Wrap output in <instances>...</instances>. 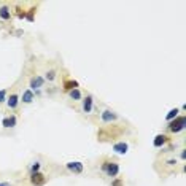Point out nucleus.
<instances>
[{"instance_id":"11","label":"nucleus","mask_w":186,"mask_h":186,"mask_svg":"<svg viewBox=\"0 0 186 186\" xmlns=\"http://www.w3.org/2000/svg\"><path fill=\"white\" fill-rule=\"evenodd\" d=\"M32 100H34V92H32L30 89L25 91L24 94H22V102H24V103H30Z\"/></svg>"},{"instance_id":"7","label":"nucleus","mask_w":186,"mask_h":186,"mask_svg":"<svg viewBox=\"0 0 186 186\" xmlns=\"http://www.w3.org/2000/svg\"><path fill=\"white\" fill-rule=\"evenodd\" d=\"M43 81H45V79H43L42 76H35V78H32V79H30V88H32V89H38V88H42V86H43Z\"/></svg>"},{"instance_id":"19","label":"nucleus","mask_w":186,"mask_h":186,"mask_svg":"<svg viewBox=\"0 0 186 186\" xmlns=\"http://www.w3.org/2000/svg\"><path fill=\"white\" fill-rule=\"evenodd\" d=\"M38 169H40V164H38V162H35V164L32 166V174H35V172H38Z\"/></svg>"},{"instance_id":"18","label":"nucleus","mask_w":186,"mask_h":186,"mask_svg":"<svg viewBox=\"0 0 186 186\" xmlns=\"http://www.w3.org/2000/svg\"><path fill=\"white\" fill-rule=\"evenodd\" d=\"M5 96H7V91L2 89V91H0V102H3V100H5Z\"/></svg>"},{"instance_id":"13","label":"nucleus","mask_w":186,"mask_h":186,"mask_svg":"<svg viewBox=\"0 0 186 186\" xmlns=\"http://www.w3.org/2000/svg\"><path fill=\"white\" fill-rule=\"evenodd\" d=\"M0 18H2V19H10V10L7 7L0 8Z\"/></svg>"},{"instance_id":"17","label":"nucleus","mask_w":186,"mask_h":186,"mask_svg":"<svg viewBox=\"0 0 186 186\" xmlns=\"http://www.w3.org/2000/svg\"><path fill=\"white\" fill-rule=\"evenodd\" d=\"M46 78H48V79H54V78H56V72H54V70H49V72L46 73Z\"/></svg>"},{"instance_id":"15","label":"nucleus","mask_w":186,"mask_h":186,"mask_svg":"<svg viewBox=\"0 0 186 186\" xmlns=\"http://www.w3.org/2000/svg\"><path fill=\"white\" fill-rule=\"evenodd\" d=\"M70 97H72L73 100H78V99H81V94H79L78 89H72V91H70Z\"/></svg>"},{"instance_id":"1","label":"nucleus","mask_w":186,"mask_h":186,"mask_svg":"<svg viewBox=\"0 0 186 186\" xmlns=\"http://www.w3.org/2000/svg\"><path fill=\"white\" fill-rule=\"evenodd\" d=\"M184 126H186V118H184V116H180V118H175V121H172V123L169 124V130H172V132H180V130L184 129Z\"/></svg>"},{"instance_id":"20","label":"nucleus","mask_w":186,"mask_h":186,"mask_svg":"<svg viewBox=\"0 0 186 186\" xmlns=\"http://www.w3.org/2000/svg\"><path fill=\"white\" fill-rule=\"evenodd\" d=\"M113 186H121V181H118V180H116V181L113 183Z\"/></svg>"},{"instance_id":"21","label":"nucleus","mask_w":186,"mask_h":186,"mask_svg":"<svg viewBox=\"0 0 186 186\" xmlns=\"http://www.w3.org/2000/svg\"><path fill=\"white\" fill-rule=\"evenodd\" d=\"M0 186H11L10 183H7V181H3V183H0Z\"/></svg>"},{"instance_id":"5","label":"nucleus","mask_w":186,"mask_h":186,"mask_svg":"<svg viewBox=\"0 0 186 186\" xmlns=\"http://www.w3.org/2000/svg\"><path fill=\"white\" fill-rule=\"evenodd\" d=\"M127 150H129V147H127V143H124V142L116 143L115 147H113V151H115V153H118V154H126V153H127Z\"/></svg>"},{"instance_id":"6","label":"nucleus","mask_w":186,"mask_h":186,"mask_svg":"<svg viewBox=\"0 0 186 186\" xmlns=\"http://www.w3.org/2000/svg\"><path fill=\"white\" fill-rule=\"evenodd\" d=\"M113 119H116V113H113L110 110H105L102 113V121L103 123H110V121H113Z\"/></svg>"},{"instance_id":"12","label":"nucleus","mask_w":186,"mask_h":186,"mask_svg":"<svg viewBox=\"0 0 186 186\" xmlns=\"http://www.w3.org/2000/svg\"><path fill=\"white\" fill-rule=\"evenodd\" d=\"M2 124H3V127H13L16 124V118L15 116H11V118H5L3 121H2Z\"/></svg>"},{"instance_id":"2","label":"nucleus","mask_w":186,"mask_h":186,"mask_svg":"<svg viewBox=\"0 0 186 186\" xmlns=\"http://www.w3.org/2000/svg\"><path fill=\"white\" fill-rule=\"evenodd\" d=\"M102 169L107 172L108 177H116L118 172H119V167H118V164H115V162H105Z\"/></svg>"},{"instance_id":"10","label":"nucleus","mask_w":186,"mask_h":186,"mask_svg":"<svg viewBox=\"0 0 186 186\" xmlns=\"http://www.w3.org/2000/svg\"><path fill=\"white\" fill-rule=\"evenodd\" d=\"M18 102H19V97L16 94H11L10 99H8V107L10 108H16L18 107Z\"/></svg>"},{"instance_id":"16","label":"nucleus","mask_w":186,"mask_h":186,"mask_svg":"<svg viewBox=\"0 0 186 186\" xmlns=\"http://www.w3.org/2000/svg\"><path fill=\"white\" fill-rule=\"evenodd\" d=\"M76 86H78V83H76V81H67V83H65V89H69V91L76 89Z\"/></svg>"},{"instance_id":"4","label":"nucleus","mask_w":186,"mask_h":186,"mask_svg":"<svg viewBox=\"0 0 186 186\" xmlns=\"http://www.w3.org/2000/svg\"><path fill=\"white\" fill-rule=\"evenodd\" d=\"M67 169L70 172H73V174H81V172H83V164L78 162V161H73V162L67 164Z\"/></svg>"},{"instance_id":"3","label":"nucleus","mask_w":186,"mask_h":186,"mask_svg":"<svg viewBox=\"0 0 186 186\" xmlns=\"http://www.w3.org/2000/svg\"><path fill=\"white\" fill-rule=\"evenodd\" d=\"M30 181H32V184H35V186H42V184H45L46 178L43 177V174L35 172V174H32V177H30Z\"/></svg>"},{"instance_id":"8","label":"nucleus","mask_w":186,"mask_h":186,"mask_svg":"<svg viewBox=\"0 0 186 186\" xmlns=\"http://www.w3.org/2000/svg\"><path fill=\"white\" fill-rule=\"evenodd\" d=\"M166 142H167V137H166V135H161V134H159V135H156V138H154L153 145H154L156 148H161V147H162V145H164Z\"/></svg>"},{"instance_id":"14","label":"nucleus","mask_w":186,"mask_h":186,"mask_svg":"<svg viewBox=\"0 0 186 186\" xmlns=\"http://www.w3.org/2000/svg\"><path fill=\"white\" fill-rule=\"evenodd\" d=\"M177 115H178V108H174V110H170L169 113H167V121H172L174 118H177Z\"/></svg>"},{"instance_id":"9","label":"nucleus","mask_w":186,"mask_h":186,"mask_svg":"<svg viewBox=\"0 0 186 186\" xmlns=\"http://www.w3.org/2000/svg\"><path fill=\"white\" fill-rule=\"evenodd\" d=\"M83 110H84V113H89V111L92 110V97H91V96H88V97L83 100Z\"/></svg>"}]
</instances>
